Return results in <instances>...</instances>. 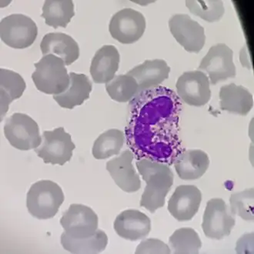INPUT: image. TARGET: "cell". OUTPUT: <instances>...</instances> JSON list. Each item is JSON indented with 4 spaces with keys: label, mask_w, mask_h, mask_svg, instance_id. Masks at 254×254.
I'll use <instances>...</instances> for the list:
<instances>
[{
    "label": "cell",
    "mask_w": 254,
    "mask_h": 254,
    "mask_svg": "<svg viewBox=\"0 0 254 254\" xmlns=\"http://www.w3.org/2000/svg\"><path fill=\"white\" fill-rule=\"evenodd\" d=\"M114 230L127 241L143 240L151 230V221L145 213L137 210H127L119 214L114 222Z\"/></svg>",
    "instance_id": "16"
},
{
    "label": "cell",
    "mask_w": 254,
    "mask_h": 254,
    "mask_svg": "<svg viewBox=\"0 0 254 254\" xmlns=\"http://www.w3.org/2000/svg\"><path fill=\"white\" fill-rule=\"evenodd\" d=\"M169 27L175 40L186 51L198 54L204 47V29L188 14H176L172 16Z\"/></svg>",
    "instance_id": "13"
},
{
    "label": "cell",
    "mask_w": 254,
    "mask_h": 254,
    "mask_svg": "<svg viewBox=\"0 0 254 254\" xmlns=\"http://www.w3.org/2000/svg\"><path fill=\"white\" fill-rule=\"evenodd\" d=\"M64 201V192L57 183L40 181L28 191L26 206L35 218L49 220L57 215Z\"/></svg>",
    "instance_id": "3"
},
{
    "label": "cell",
    "mask_w": 254,
    "mask_h": 254,
    "mask_svg": "<svg viewBox=\"0 0 254 254\" xmlns=\"http://www.w3.org/2000/svg\"><path fill=\"white\" fill-rule=\"evenodd\" d=\"M43 56L53 54L62 59L65 65L73 64L79 57V47L69 35L51 33L45 35L40 44Z\"/></svg>",
    "instance_id": "20"
},
{
    "label": "cell",
    "mask_w": 254,
    "mask_h": 254,
    "mask_svg": "<svg viewBox=\"0 0 254 254\" xmlns=\"http://www.w3.org/2000/svg\"><path fill=\"white\" fill-rule=\"evenodd\" d=\"M173 164L180 178L194 181L206 173L210 166V159L200 149H185L176 157Z\"/></svg>",
    "instance_id": "17"
},
{
    "label": "cell",
    "mask_w": 254,
    "mask_h": 254,
    "mask_svg": "<svg viewBox=\"0 0 254 254\" xmlns=\"http://www.w3.org/2000/svg\"><path fill=\"white\" fill-rule=\"evenodd\" d=\"M136 254H170L171 249L165 243L158 239L149 238L142 241L136 250Z\"/></svg>",
    "instance_id": "31"
},
{
    "label": "cell",
    "mask_w": 254,
    "mask_h": 254,
    "mask_svg": "<svg viewBox=\"0 0 254 254\" xmlns=\"http://www.w3.org/2000/svg\"><path fill=\"white\" fill-rule=\"evenodd\" d=\"M75 15L72 0H47L43 7L41 16L46 24L57 29L65 28Z\"/></svg>",
    "instance_id": "25"
},
{
    "label": "cell",
    "mask_w": 254,
    "mask_h": 254,
    "mask_svg": "<svg viewBox=\"0 0 254 254\" xmlns=\"http://www.w3.org/2000/svg\"><path fill=\"white\" fill-rule=\"evenodd\" d=\"M181 102L163 86L139 92L131 100L127 143L136 158L172 165L184 150L180 137Z\"/></svg>",
    "instance_id": "1"
},
{
    "label": "cell",
    "mask_w": 254,
    "mask_h": 254,
    "mask_svg": "<svg viewBox=\"0 0 254 254\" xmlns=\"http://www.w3.org/2000/svg\"><path fill=\"white\" fill-rule=\"evenodd\" d=\"M171 252L175 254H197L202 242L197 233L192 228L176 230L169 239Z\"/></svg>",
    "instance_id": "27"
},
{
    "label": "cell",
    "mask_w": 254,
    "mask_h": 254,
    "mask_svg": "<svg viewBox=\"0 0 254 254\" xmlns=\"http://www.w3.org/2000/svg\"><path fill=\"white\" fill-rule=\"evenodd\" d=\"M24 79L17 72L0 69V109L1 122L13 100L20 98L26 89Z\"/></svg>",
    "instance_id": "23"
},
{
    "label": "cell",
    "mask_w": 254,
    "mask_h": 254,
    "mask_svg": "<svg viewBox=\"0 0 254 254\" xmlns=\"http://www.w3.org/2000/svg\"><path fill=\"white\" fill-rule=\"evenodd\" d=\"M186 5L191 13L209 22L220 20L225 13L221 0H188Z\"/></svg>",
    "instance_id": "29"
},
{
    "label": "cell",
    "mask_w": 254,
    "mask_h": 254,
    "mask_svg": "<svg viewBox=\"0 0 254 254\" xmlns=\"http://www.w3.org/2000/svg\"><path fill=\"white\" fill-rule=\"evenodd\" d=\"M230 210L243 220L254 221V189L232 194L230 198Z\"/></svg>",
    "instance_id": "30"
},
{
    "label": "cell",
    "mask_w": 254,
    "mask_h": 254,
    "mask_svg": "<svg viewBox=\"0 0 254 254\" xmlns=\"http://www.w3.org/2000/svg\"><path fill=\"white\" fill-rule=\"evenodd\" d=\"M220 100L222 110L241 116L248 115L254 106V98L249 90L234 83L222 86Z\"/></svg>",
    "instance_id": "21"
},
{
    "label": "cell",
    "mask_w": 254,
    "mask_h": 254,
    "mask_svg": "<svg viewBox=\"0 0 254 254\" xmlns=\"http://www.w3.org/2000/svg\"><path fill=\"white\" fill-rule=\"evenodd\" d=\"M62 59L53 54L43 56L34 64L36 70L32 75L33 83L38 90L50 95H59L68 89L70 83Z\"/></svg>",
    "instance_id": "4"
},
{
    "label": "cell",
    "mask_w": 254,
    "mask_h": 254,
    "mask_svg": "<svg viewBox=\"0 0 254 254\" xmlns=\"http://www.w3.org/2000/svg\"><path fill=\"white\" fill-rule=\"evenodd\" d=\"M63 248L74 254H96L105 251L108 237L104 231L97 230L92 237L85 239H73L65 232L61 235Z\"/></svg>",
    "instance_id": "24"
},
{
    "label": "cell",
    "mask_w": 254,
    "mask_h": 254,
    "mask_svg": "<svg viewBox=\"0 0 254 254\" xmlns=\"http://www.w3.org/2000/svg\"><path fill=\"white\" fill-rule=\"evenodd\" d=\"M235 223V215L225 201L220 198H213L208 201L202 223V228L206 237L220 241L228 237Z\"/></svg>",
    "instance_id": "8"
},
{
    "label": "cell",
    "mask_w": 254,
    "mask_h": 254,
    "mask_svg": "<svg viewBox=\"0 0 254 254\" xmlns=\"http://www.w3.org/2000/svg\"><path fill=\"white\" fill-rule=\"evenodd\" d=\"M75 148L70 135L64 127H58L53 131H44L41 144L34 150L45 163L63 166L71 160Z\"/></svg>",
    "instance_id": "6"
},
{
    "label": "cell",
    "mask_w": 254,
    "mask_h": 254,
    "mask_svg": "<svg viewBox=\"0 0 254 254\" xmlns=\"http://www.w3.org/2000/svg\"><path fill=\"white\" fill-rule=\"evenodd\" d=\"M38 35L34 21L22 14H12L0 22V37L7 46L13 49L30 47Z\"/></svg>",
    "instance_id": "7"
},
{
    "label": "cell",
    "mask_w": 254,
    "mask_h": 254,
    "mask_svg": "<svg viewBox=\"0 0 254 254\" xmlns=\"http://www.w3.org/2000/svg\"><path fill=\"white\" fill-rule=\"evenodd\" d=\"M134 156L132 151L125 150L107 163V171L115 184L124 192H136L141 188L140 179L132 165Z\"/></svg>",
    "instance_id": "15"
},
{
    "label": "cell",
    "mask_w": 254,
    "mask_h": 254,
    "mask_svg": "<svg viewBox=\"0 0 254 254\" xmlns=\"http://www.w3.org/2000/svg\"><path fill=\"white\" fill-rule=\"evenodd\" d=\"M4 134L11 146L23 151L35 149L42 143L38 124L24 114L16 113L7 118Z\"/></svg>",
    "instance_id": "5"
},
{
    "label": "cell",
    "mask_w": 254,
    "mask_h": 254,
    "mask_svg": "<svg viewBox=\"0 0 254 254\" xmlns=\"http://www.w3.org/2000/svg\"><path fill=\"white\" fill-rule=\"evenodd\" d=\"M106 89L110 98L119 103L130 101L139 93L137 82L128 74L115 76L106 84Z\"/></svg>",
    "instance_id": "28"
},
{
    "label": "cell",
    "mask_w": 254,
    "mask_h": 254,
    "mask_svg": "<svg viewBox=\"0 0 254 254\" xmlns=\"http://www.w3.org/2000/svg\"><path fill=\"white\" fill-rule=\"evenodd\" d=\"M146 19L141 12L130 8L117 12L110 20L109 30L113 38L123 44H132L143 36Z\"/></svg>",
    "instance_id": "10"
},
{
    "label": "cell",
    "mask_w": 254,
    "mask_h": 254,
    "mask_svg": "<svg viewBox=\"0 0 254 254\" xmlns=\"http://www.w3.org/2000/svg\"><path fill=\"white\" fill-rule=\"evenodd\" d=\"M170 68L163 60L145 61L128 72V75L136 79L139 92L157 87L168 79Z\"/></svg>",
    "instance_id": "18"
},
{
    "label": "cell",
    "mask_w": 254,
    "mask_h": 254,
    "mask_svg": "<svg viewBox=\"0 0 254 254\" xmlns=\"http://www.w3.org/2000/svg\"><path fill=\"white\" fill-rule=\"evenodd\" d=\"M61 224L69 237L88 238L98 230V216L89 206L73 203L63 215Z\"/></svg>",
    "instance_id": "12"
},
{
    "label": "cell",
    "mask_w": 254,
    "mask_h": 254,
    "mask_svg": "<svg viewBox=\"0 0 254 254\" xmlns=\"http://www.w3.org/2000/svg\"><path fill=\"white\" fill-rule=\"evenodd\" d=\"M125 143V135L120 129H111L103 132L93 144L92 153L96 160H106L118 155Z\"/></svg>",
    "instance_id": "26"
},
{
    "label": "cell",
    "mask_w": 254,
    "mask_h": 254,
    "mask_svg": "<svg viewBox=\"0 0 254 254\" xmlns=\"http://www.w3.org/2000/svg\"><path fill=\"white\" fill-rule=\"evenodd\" d=\"M202 193L193 185H181L174 191L168 202V210L176 220L190 221L197 213Z\"/></svg>",
    "instance_id": "14"
},
{
    "label": "cell",
    "mask_w": 254,
    "mask_h": 254,
    "mask_svg": "<svg viewBox=\"0 0 254 254\" xmlns=\"http://www.w3.org/2000/svg\"><path fill=\"white\" fill-rule=\"evenodd\" d=\"M176 87L179 98L192 107H203L211 98L210 80L202 71L184 72L179 77Z\"/></svg>",
    "instance_id": "11"
},
{
    "label": "cell",
    "mask_w": 254,
    "mask_h": 254,
    "mask_svg": "<svg viewBox=\"0 0 254 254\" xmlns=\"http://www.w3.org/2000/svg\"><path fill=\"white\" fill-rule=\"evenodd\" d=\"M120 54L112 45H106L96 52L92 60L90 74L94 83H107L115 77L119 69Z\"/></svg>",
    "instance_id": "19"
},
{
    "label": "cell",
    "mask_w": 254,
    "mask_h": 254,
    "mask_svg": "<svg viewBox=\"0 0 254 254\" xmlns=\"http://www.w3.org/2000/svg\"><path fill=\"white\" fill-rule=\"evenodd\" d=\"M136 164L139 174L146 183L140 206L154 213L165 204L166 197L174 184V174L166 163L140 159Z\"/></svg>",
    "instance_id": "2"
},
{
    "label": "cell",
    "mask_w": 254,
    "mask_h": 254,
    "mask_svg": "<svg viewBox=\"0 0 254 254\" xmlns=\"http://www.w3.org/2000/svg\"><path fill=\"white\" fill-rule=\"evenodd\" d=\"M198 70L207 74L212 85L235 77L237 69L234 63V52L223 43L215 45L203 57Z\"/></svg>",
    "instance_id": "9"
},
{
    "label": "cell",
    "mask_w": 254,
    "mask_h": 254,
    "mask_svg": "<svg viewBox=\"0 0 254 254\" xmlns=\"http://www.w3.org/2000/svg\"><path fill=\"white\" fill-rule=\"evenodd\" d=\"M70 83L68 89L61 94L54 96L59 105L63 108L72 110L76 106L82 105L89 98L92 91V83L84 74L69 73Z\"/></svg>",
    "instance_id": "22"
}]
</instances>
